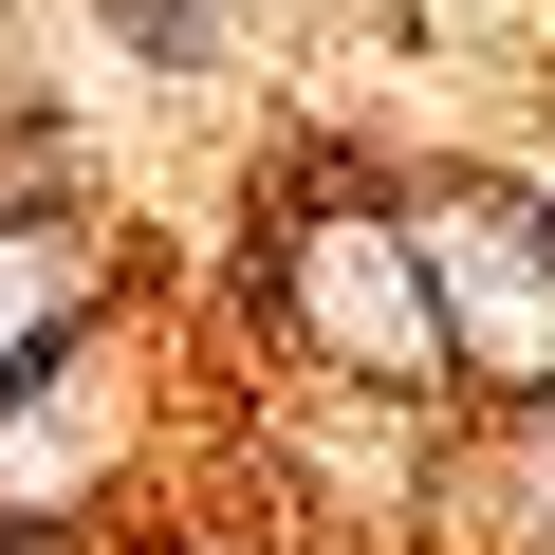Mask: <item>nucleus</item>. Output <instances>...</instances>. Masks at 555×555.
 I'll use <instances>...</instances> for the list:
<instances>
[{
	"label": "nucleus",
	"mask_w": 555,
	"mask_h": 555,
	"mask_svg": "<svg viewBox=\"0 0 555 555\" xmlns=\"http://www.w3.org/2000/svg\"><path fill=\"white\" fill-rule=\"evenodd\" d=\"M297 315H315L334 352H371V371H426V352H444V334H426V278H408V241H389V222L297 241Z\"/></svg>",
	"instance_id": "nucleus-1"
},
{
	"label": "nucleus",
	"mask_w": 555,
	"mask_h": 555,
	"mask_svg": "<svg viewBox=\"0 0 555 555\" xmlns=\"http://www.w3.org/2000/svg\"><path fill=\"white\" fill-rule=\"evenodd\" d=\"M426 222H444V241H481V278H500V297H481L500 371H555V222H537L518 185H444Z\"/></svg>",
	"instance_id": "nucleus-2"
},
{
	"label": "nucleus",
	"mask_w": 555,
	"mask_h": 555,
	"mask_svg": "<svg viewBox=\"0 0 555 555\" xmlns=\"http://www.w3.org/2000/svg\"><path fill=\"white\" fill-rule=\"evenodd\" d=\"M56 278H75L56 241H0V371H20V352H38L56 315H75V297H56Z\"/></svg>",
	"instance_id": "nucleus-3"
},
{
	"label": "nucleus",
	"mask_w": 555,
	"mask_h": 555,
	"mask_svg": "<svg viewBox=\"0 0 555 555\" xmlns=\"http://www.w3.org/2000/svg\"><path fill=\"white\" fill-rule=\"evenodd\" d=\"M112 38H130V56H167V75H204V56H222L204 0H112Z\"/></svg>",
	"instance_id": "nucleus-4"
}]
</instances>
